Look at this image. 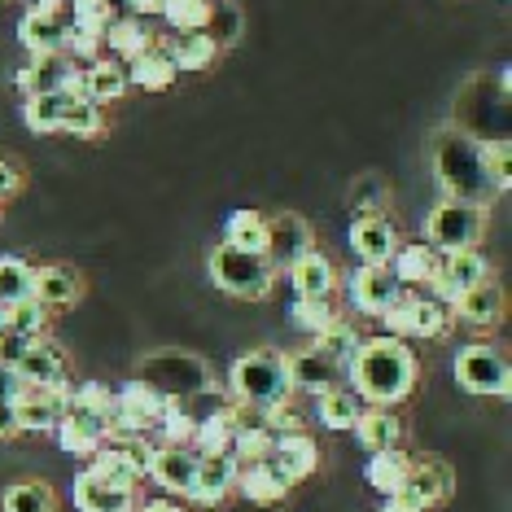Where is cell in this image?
<instances>
[{"label": "cell", "instance_id": "cell-17", "mask_svg": "<svg viewBox=\"0 0 512 512\" xmlns=\"http://www.w3.org/2000/svg\"><path fill=\"white\" fill-rule=\"evenodd\" d=\"M18 377L22 386H44V390H66V355L62 346L49 342V337H36L27 346V355L18 359Z\"/></svg>", "mask_w": 512, "mask_h": 512}, {"label": "cell", "instance_id": "cell-37", "mask_svg": "<svg viewBox=\"0 0 512 512\" xmlns=\"http://www.w3.org/2000/svg\"><path fill=\"white\" fill-rule=\"evenodd\" d=\"M359 412H364V403H359V394L351 386H333L316 399V416L324 429H351L359 421Z\"/></svg>", "mask_w": 512, "mask_h": 512}, {"label": "cell", "instance_id": "cell-3", "mask_svg": "<svg viewBox=\"0 0 512 512\" xmlns=\"http://www.w3.org/2000/svg\"><path fill=\"white\" fill-rule=\"evenodd\" d=\"M228 394L232 403H250V407H276L294 399L289 386V368L281 351H250L228 368Z\"/></svg>", "mask_w": 512, "mask_h": 512}, {"label": "cell", "instance_id": "cell-34", "mask_svg": "<svg viewBox=\"0 0 512 512\" xmlns=\"http://www.w3.org/2000/svg\"><path fill=\"white\" fill-rule=\"evenodd\" d=\"M66 106H71V92H44V97L22 101V123L36 136H53L66 123Z\"/></svg>", "mask_w": 512, "mask_h": 512}, {"label": "cell", "instance_id": "cell-6", "mask_svg": "<svg viewBox=\"0 0 512 512\" xmlns=\"http://www.w3.org/2000/svg\"><path fill=\"white\" fill-rule=\"evenodd\" d=\"M141 381L154 386L162 399L171 403H189L193 394L211 390V368L202 364L197 355H184V351H158L141 364Z\"/></svg>", "mask_w": 512, "mask_h": 512}, {"label": "cell", "instance_id": "cell-12", "mask_svg": "<svg viewBox=\"0 0 512 512\" xmlns=\"http://www.w3.org/2000/svg\"><path fill=\"white\" fill-rule=\"evenodd\" d=\"M403 241H399V228L390 224L386 215H355L351 219V250H355V259L359 263H368V267H390L394 259V250H399Z\"/></svg>", "mask_w": 512, "mask_h": 512}, {"label": "cell", "instance_id": "cell-33", "mask_svg": "<svg viewBox=\"0 0 512 512\" xmlns=\"http://www.w3.org/2000/svg\"><path fill=\"white\" fill-rule=\"evenodd\" d=\"M176 66H171V57L158 49H149V53H141V57H132L127 62V84H136V88H145V92H167L171 84H176Z\"/></svg>", "mask_w": 512, "mask_h": 512}, {"label": "cell", "instance_id": "cell-53", "mask_svg": "<svg viewBox=\"0 0 512 512\" xmlns=\"http://www.w3.org/2000/svg\"><path fill=\"white\" fill-rule=\"evenodd\" d=\"M22 394V377L9 364H0V403H14Z\"/></svg>", "mask_w": 512, "mask_h": 512}, {"label": "cell", "instance_id": "cell-24", "mask_svg": "<svg viewBox=\"0 0 512 512\" xmlns=\"http://www.w3.org/2000/svg\"><path fill=\"white\" fill-rule=\"evenodd\" d=\"M237 491V460L232 456H197V477H193V495L197 504L215 508Z\"/></svg>", "mask_w": 512, "mask_h": 512}, {"label": "cell", "instance_id": "cell-36", "mask_svg": "<svg viewBox=\"0 0 512 512\" xmlns=\"http://www.w3.org/2000/svg\"><path fill=\"white\" fill-rule=\"evenodd\" d=\"M224 246H237L246 254H263L267 250V215H259V211H232L224 219Z\"/></svg>", "mask_w": 512, "mask_h": 512}, {"label": "cell", "instance_id": "cell-31", "mask_svg": "<svg viewBox=\"0 0 512 512\" xmlns=\"http://www.w3.org/2000/svg\"><path fill=\"white\" fill-rule=\"evenodd\" d=\"M162 53L171 57V66H176V71H206V66L219 57V44L206 36V31H176Z\"/></svg>", "mask_w": 512, "mask_h": 512}, {"label": "cell", "instance_id": "cell-28", "mask_svg": "<svg viewBox=\"0 0 512 512\" xmlns=\"http://www.w3.org/2000/svg\"><path fill=\"white\" fill-rule=\"evenodd\" d=\"M285 276H289V285H294V298H333V289H337V267L329 254H320V250L302 254Z\"/></svg>", "mask_w": 512, "mask_h": 512}, {"label": "cell", "instance_id": "cell-13", "mask_svg": "<svg viewBox=\"0 0 512 512\" xmlns=\"http://www.w3.org/2000/svg\"><path fill=\"white\" fill-rule=\"evenodd\" d=\"M71 390V386H66ZM66 390H44V386H22L14 399L18 412V434H49L66 416Z\"/></svg>", "mask_w": 512, "mask_h": 512}, {"label": "cell", "instance_id": "cell-1", "mask_svg": "<svg viewBox=\"0 0 512 512\" xmlns=\"http://www.w3.org/2000/svg\"><path fill=\"white\" fill-rule=\"evenodd\" d=\"M346 386L359 394L364 407H394L416 386V355L412 346L390 333L364 337L346 364Z\"/></svg>", "mask_w": 512, "mask_h": 512}, {"label": "cell", "instance_id": "cell-30", "mask_svg": "<svg viewBox=\"0 0 512 512\" xmlns=\"http://www.w3.org/2000/svg\"><path fill=\"white\" fill-rule=\"evenodd\" d=\"M438 259H442V254L429 246V241H407V246L394 250L390 272H394V281H399L403 289H421V285L434 281Z\"/></svg>", "mask_w": 512, "mask_h": 512}, {"label": "cell", "instance_id": "cell-14", "mask_svg": "<svg viewBox=\"0 0 512 512\" xmlns=\"http://www.w3.org/2000/svg\"><path fill=\"white\" fill-rule=\"evenodd\" d=\"M149 477L162 486L167 495H193V477H197V451L193 447H167L154 442V460H149Z\"/></svg>", "mask_w": 512, "mask_h": 512}, {"label": "cell", "instance_id": "cell-43", "mask_svg": "<svg viewBox=\"0 0 512 512\" xmlns=\"http://www.w3.org/2000/svg\"><path fill=\"white\" fill-rule=\"evenodd\" d=\"M211 9H215V0H167L162 18H167L171 31H206Z\"/></svg>", "mask_w": 512, "mask_h": 512}, {"label": "cell", "instance_id": "cell-29", "mask_svg": "<svg viewBox=\"0 0 512 512\" xmlns=\"http://www.w3.org/2000/svg\"><path fill=\"white\" fill-rule=\"evenodd\" d=\"M351 429H355L359 447H364L368 456H377V451H394L403 442V421L394 416V407H364Z\"/></svg>", "mask_w": 512, "mask_h": 512}, {"label": "cell", "instance_id": "cell-54", "mask_svg": "<svg viewBox=\"0 0 512 512\" xmlns=\"http://www.w3.org/2000/svg\"><path fill=\"white\" fill-rule=\"evenodd\" d=\"M5 438H18V412L14 403H0V442Z\"/></svg>", "mask_w": 512, "mask_h": 512}, {"label": "cell", "instance_id": "cell-55", "mask_svg": "<svg viewBox=\"0 0 512 512\" xmlns=\"http://www.w3.org/2000/svg\"><path fill=\"white\" fill-rule=\"evenodd\" d=\"M127 9H132V18H162V5H167V0H123Z\"/></svg>", "mask_w": 512, "mask_h": 512}, {"label": "cell", "instance_id": "cell-21", "mask_svg": "<svg viewBox=\"0 0 512 512\" xmlns=\"http://www.w3.org/2000/svg\"><path fill=\"white\" fill-rule=\"evenodd\" d=\"M79 294H84V281H79V272H71V267H62V263L36 267L31 298H36L44 311H66V307H75Z\"/></svg>", "mask_w": 512, "mask_h": 512}, {"label": "cell", "instance_id": "cell-56", "mask_svg": "<svg viewBox=\"0 0 512 512\" xmlns=\"http://www.w3.org/2000/svg\"><path fill=\"white\" fill-rule=\"evenodd\" d=\"M31 9H44V14H62L66 0H31Z\"/></svg>", "mask_w": 512, "mask_h": 512}, {"label": "cell", "instance_id": "cell-25", "mask_svg": "<svg viewBox=\"0 0 512 512\" xmlns=\"http://www.w3.org/2000/svg\"><path fill=\"white\" fill-rule=\"evenodd\" d=\"M71 499L79 512H132L136 508V491H123V486L101 482L97 473H79L71 486Z\"/></svg>", "mask_w": 512, "mask_h": 512}, {"label": "cell", "instance_id": "cell-48", "mask_svg": "<svg viewBox=\"0 0 512 512\" xmlns=\"http://www.w3.org/2000/svg\"><path fill=\"white\" fill-rule=\"evenodd\" d=\"M482 162H486V171L495 176L499 189H508V180H512V145H508V136H491V141H482Z\"/></svg>", "mask_w": 512, "mask_h": 512}, {"label": "cell", "instance_id": "cell-41", "mask_svg": "<svg viewBox=\"0 0 512 512\" xmlns=\"http://www.w3.org/2000/svg\"><path fill=\"white\" fill-rule=\"evenodd\" d=\"M333 320H337V311H333L329 298H294L289 302V324H294L298 333H307V337L324 333Z\"/></svg>", "mask_w": 512, "mask_h": 512}, {"label": "cell", "instance_id": "cell-39", "mask_svg": "<svg viewBox=\"0 0 512 512\" xmlns=\"http://www.w3.org/2000/svg\"><path fill=\"white\" fill-rule=\"evenodd\" d=\"M359 342H364V337H359V329H355L351 320H342V316H337V320H333L324 333L311 337V346H316V351H320L324 359H333L337 368H346V364H351V355L359 351Z\"/></svg>", "mask_w": 512, "mask_h": 512}, {"label": "cell", "instance_id": "cell-20", "mask_svg": "<svg viewBox=\"0 0 512 512\" xmlns=\"http://www.w3.org/2000/svg\"><path fill=\"white\" fill-rule=\"evenodd\" d=\"M447 311H456V320L464 324V329H495V324L504 320V289L486 276L482 285L464 289Z\"/></svg>", "mask_w": 512, "mask_h": 512}, {"label": "cell", "instance_id": "cell-57", "mask_svg": "<svg viewBox=\"0 0 512 512\" xmlns=\"http://www.w3.org/2000/svg\"><path fill=\"white\" fill-rule=\"evenodd\" d=\"M381 512H425V508H412V504H403V499H386Z\"/></svg>", "mask_w": 512, "mask_h": 512}, {"label": "cell", "instance_id": "cell-46", "mask_svg": "<svg viewBox=\"0 0 512 512\" xmlns=\"http://www.w3.org/2000/svg\"><path fill=\"white\" fill-rule=\"evenodd\" d=\"M62 132H71V136H101V132H106V114H101V106H92V101H84V97H71Z\"/></svg>", "mask_w": 512, "mask_h": 512}, {"label": "cell", "instance_id": "cell-44", "mask_svg": "<svg viewBox=\"0 0 512 512\" xmlns=\"http://www.w3.org/2000/svg\"><path fill=\"white\" fill-rule=\"evenodd\" d=\"M44 324H49V311L36 298H22L14 307H5V329L18 337H44Z\"/></svg>", "mask_w": 512, "mask_h": 512}, {"label": "cell", "instance_id": "cell-38", "mask_svg": "<svg viewBox=\"0 0 512 512\" xmlns=\"http://www.w3.org/2000/svg\"><path fill=\"white\" fill-rule=\"evenodd\" d=\"M88 473H97L101 482H110V486H123V491H136V482H141V473L132 469V460H127L123 447H114V442H101V447L92 451Z\"/></svg>", "mask_w": 512, "mask_h": 512}, {"label": "cell", "instance_id": "cell-47", "mask_svg": "<svg viewBox=\"0 0 512 512\" xmlns=\"http://www.w3.org/2000/svg\"><path fill=\"white\" fill-rule=\"evenodd\" d=\"M154 429H158V442H167V447H189L197 421L184 412V403H167V412H162V421Z\"/></svg>", "mask_w": 512, "mask_h": 512}, {"label": "cell", "instance_id": "cell-15", "mask_svg": "<svg viewBox=\"0 0 512 512\" xmlns=\"http://www.w3.org/2000/svg\"><path fill=\"white\" fill-rule=\"evenodd\" d=\"M447 495H451V469H447V464H442V460H412L403 491L394 499H403V504L429 512V508H438Z\"/></svg>", "mask_w": 512, "mask_h": 512}, {"label": "cell", "instance_id": "cell-7", "mask_svg": "<svg viewBox=\"0 0 512 512\" xmlns=\"http://www.w3.org/2000/svg\"><path fill=\"white\" fill-rule=\"evenodd\" d=\"M447 320L451 311L442 307L438 298L429 294H416V289H403L399 298L390 302L386 311H381V324H386L390 337H399V342H425V337H442L447 333Z\"/></svg>", "mask_w": 512, "mask_h": 512}, {"label": "cell", "instance_id": "cell-26", "mask_svg": "<svg viewBox=\"0 0 512 512\" xmlns=\"http://www.w3.org/2000/svg\"><path fill=\"white\" fill-rule=\"evenodd\" d=\"M237 491L246 495L250 504L272 508V504H281V499L289 495V482H285V473L276 469L272 460H254V464H237Z\"/></svg>", "mask_w": 512, "mask_h": 512}, {"label": "cell", "instance_id": "cell-52", "mask_svg": "<svg viewBox=\"0 0 512 512\" xmlns=\"http://www.w3.org/2000/svg\"><path fill=\"white\" fill-rule=\"evenodd\" d=\"M18 189H22V171L14 167V162L0 158V202H5V197H14Z\"/></svg>", "mask_w": 512, "mask_h": 512}, {"label": "cell", "instance_id": "cell-16", "mask_svg": "<svg viewBox=\"0 0 512 512\" xmlns=\"http://www.w3.org/2000/svg\"><path fill=\"white\" fill-rule=\"evenodd\" d=\"M285 368H289V386L302 394H316V399L333 386H346V368L324 359L316 346H307V351H298V355H285Z\"/></svg>", "mask_w": 512, "mask_h": 512}, {"label": "cell", "instance_id": "cell-35", "mask_svg": "<svg viewBox=\"0 0 512 512\" xmlns=\"http://www.w3.org/2000/svg\"><path fill=\"white\" fill-rule=\"evenodd\" d=\"M407 469H412V456H403L399 447L394 451H377V456H368V486H377L386 499H394L403 491V482H407Z\"/></svg>", "mask_w": 512, "mask_h": 512}, {"label": "cell", "instance_id": "cell-50", "mask_svg": "<svg viewBox=\"0 0 512 512\" xmlns=\"http://www.w3.org/2000/svg\"><path fill=\"white\" fill-rule=\"evenodd\" d=\"M237 31H241L237 5H215V9H211V22H206V36H211L219 49H224V44L237 40Z\"/></svg>", "mask_w": 512, "mask_h": 512}, {"label": "cell", "instance_id": "cell-18", "mask_svg": "<svg viewBox=\"0 0 512 512\" xmlns=\"http://www.w3.org/2000/svg\"><path fill=\"white\" fill-rule=\"evenodd\" d=\"M75 71L79 66L66 53H49V57H31V66H22L14 75V84L22 92V101H27V97H44V92H66Z\"/></svg>", "mask_w": 512, "mask_h": 512}, {"label": "cell", "instance_id": "cell-51", "mask_svg": "<svg viewBox=\"0 0 512 512\" xmlns=\"http://www.w3.org/2000/svg\"><path fill=\"white\" fill-rule=\"evenodd\" d=\"M36 342V337H18V333H0V364H9V368H18V359L27 355V346Z\"/></svg>", "mask_w": 512, "mask_h": 512}, {"label": "cell", "instance_id": "cell-40", "mask_svg": "<svg viewBox=\"0 0 512 512\" xmlns=\"http://www.w3.org/2000/svg\"><path fill=\"white\" fill-rule=\"evenodd\" d=\"M31 281H36V267L18 254H0V302L14 307V302L31 298Z\"/></svg>", "mask_w": 512, "mask_h": 512}, {"label": "cell", "instance_id": "cell-9", "mask_svg": "<svg viewBox=\"0 0 512 512\" xmlns=\"http://www.w3.org/2000/svg\"><path fill=\"white\" fill-rule=\"evenodd\" d=\"M486 276H491V267H486V259L477 250H456V254H442L438 259V272H434V281H429V298H438L442 307H451L464 289H473V285H482Z\"/></svg>", "mask_w": 512, "mask_h": 512}, {"label": "cell", "instance_id": "cell-32", "mask_svg": "<svg viewBox=\"0 0 512 512\" xmlns=\"http://www.w3.org/2000/svg\"><path fill=\"white\" fill-rule=\"evenodd\" d=\"M101 40H106V49H110L114 62H132V57H141V53L154 49V31H149L141 18H114Z\"/></svg>", "mask_w": 512, "mask_h": 512}, {"label": "cell", "instance_id": "cell-49", "mask_svg": "<svg viewBox=\"0 0 512 512\" xmlns=\"http://www.w3.org/2000/svg\"><path fill=\"white\" fill-rule=\"evenodd\" d=\"M386 197H390L386 180H381V176H364L351 189V206H355L359 215H377V206H386Z\"/></svg>", "mask_w": 512, "mask_h": 512}, {"label": "cell", "instance_id": "cell-2", "mask_svg": "<svg viewBox=\"0 0 512 512\" xmlns=\"http://www.w3.org/2000/svg\"><path fill=\"white\" fill-rule=\"evenodd\" d=\"M434 176L442 184V193L456 197V202L491 206L504 193L482 162V141L469 132H442L434 141Z\"/></svg>", "mask_w": 512, "mask_h": 512}, {"label": "cell", "instance_id": "cell-45", "mask_svg": "<svg viewBox=\"0 0 512 512\" xmlns=\"http://www.w3.org/2000/svg\"><path fill=\"white\" fill-rule=\"evenodd\" d=\"M110 22H114V5H110V0H71V22H66V27L106 36Z\"/></svg>", "mask_w": 512, "mask_h": 512}, {"label": "cell", "instance_id": "cell-10", "mask_svg": "<svg viewBox=\"0 0 512 512\" xmlns=\"http://www.w3.org/2000/svg\"><path fill=\"white\" fill-rule=\"evenodd\" d=\"M311 224L302 215L294 211H281L276 219H267V250H263V259L272 263V272H289L302 254H311L316 246H311Z\"/></svg>", "mask_w": 512, "mask_h": 512}, {"label": "cell", "instance_id": "cell-42", "mask_svg": "<svg viewBox=\"0 0 512 512\" xmlns=\"http://www.w3.org/2000/svg\"><path fill=\"white\" fill-rule=\"evenodd\" d=\"M5 512H57V499L44 482L27 477V482H14L5 491Z\"/></svg>", "mask_w": 512, "mask_h": 512}, {"label": "cell", "instance_id": "cell-23", "mask_svg": "<svg viewBox=\"0 0 512 512\" xmlns=\"http://www.w3.org/2000/svg\"><path fill=\"white\" fill-rule=\"evenodd\" d=\"M267 460H272L276 469L285 473V482L294 486V482H302V477H311L320 469V447L307 429H302V434H281L272 442V456Z\"/></svg>", "mask_w": 512, "mask_h": 512}, {"label": "cell", "instance_id": "cell-8", "mask_svg": "<svg viewBox=\"0 0 512 512\" xmlns=\"http://www.w3.org/2000/svg\"><path fill=\"white\" fill-rule=\"evenodd\" d=\"M456 381L469 394H508L512 386V372H508V359L486 342H473L456 355Z\"/></svg>", "mask_w": 512, "mask_h": 512}, {"label": "cell", "instance_id": "cell-19", "mask_svg": "<svg viewBox=\"0 0 512 512\" xmlns=\"http://www.w3.org/2000/svg\"><path fill=\"white\" fill-rule=\"evenodd\" d=\"M53 434H57V442H62L66 456L92 460V451H97L101 442H106V416L84 412V407L66 403V416H62V425H57Z\"/></svg>", "mask_w": 512, "mask_h": 512}, {"label": "cell", "instance_id": "cell-11", "mask_svg": "<svg viewBox=\"0 0 512 512\" xmlns=\"http://www.w3.org/2000/svg\"><path fill=\"white\" fill-rule=\"evenodd\" d=\"M399 294H403V285L394 281L390 267L359 263L355 272H351V281H346V298H351V307L359 311V316H377L381 320V311H386Z\"/></svg>", "mask_w": 512, "mask_h": 512}, {"label": "cell", "instance_id": "cell-5", "mask_svg": "<svg viewBox=\"0 0 512 512\" xmlns=\"http://www.w3.org/2000/svg\"><path fill=\"white\" fill-rule=\"evenodd\" d=\"M486 232V206L456 202V197H442L425 219V241L438 254H456V250H477Z\"/></svg>", "mask_w": 512, "mask_h": 512}, {"label": "cell", "instance_id": "cell-58", "mask_svg": "<svg viewBox=\"0 0 512 512\" xmlns=\"http://www.w3.org/2000/svg\"><path fill=\"white\" fill-rule=\"evenodd\" d=\"M141 512H184L180 504H167V499H158V504H145Z\"/></svg>", "mask_w": 512, "mask_h": 512}, {"label": "cell", "instance_id": "cell-27", "mask_svg": "<svg viewBox=\"0 0 512 512\" xmlns=\"http://www.w3.org/2000/svg\"><path fill=\"white\" fill-rule=\"evenodd\" d=\"M18 40L31 57H49L66 53V22L62 14H44V9H27L18 22Z\"/></svg>", "mask_w": 512, "mask_h": 512}, {"label": "cell", "instance_id": "cell-22", "mask_svg": "<svg viewBox=\"0 0 512 512\" xmlns=\"http://www.w3.org/2000/svg\"><path fill=\"white\" fill-rule=\"evenodd\" d=\"M127 88H132L127 84V66L114 62V57H97V62H88L84 71H79V97L101 110H106L110 101H119Z\"/></svg>", "mask_w": 512, "mask_h": 512}, {"label": "cell", "instance_id": "cell-59", "mask_svg": "<svg viewBox=\"0 0 512 512\" xmlns=\"http://www.w3.org/2000/svg\"><path fill=\"white\" fill-rule=\"evenodd\" d=\"M0 333H5V302H0Z\"/></svg>", "mask_w": 512, "mask_h": 512}, {"label": "cell", "instance_id": "cell-4", "mask_svg": "<svg viewBox=\"0 0 512 512\" xmlns=\"http://www.w3.org/2000/svg\"><path fill=\"white\" fill-rule=\"evenodd\" d=\"M206 272H211V285L224 289L228 298H241V302H263L276 285V272L263 254H246L237 246H219L206 254Z\"/></svg>", "mask_w": 512, "mask_h": 512}]
</instances>
